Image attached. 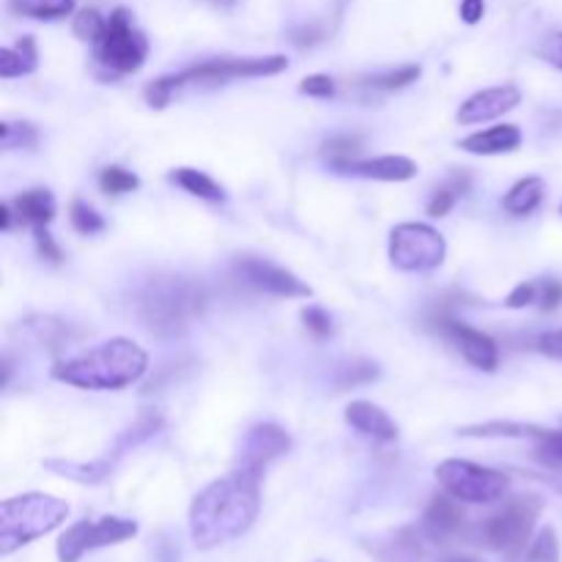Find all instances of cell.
Returning <instances> with one entry per match:
<instances>
[{
  "instance_id": "1",
  "label": "cell",
  "mask_w": 562,
  "mask_h": 562,
  "mask_svg": "<svg viewBox=\"0 0 562 562\" xmlns=\"http://www.w3.org/2000/svg\"><path fill=\"white\" fill-rule=\"evenodd\" d=\"M261 475L239 467L192 499L190 532L198 549L209 552L250 530L261 510Z\"/></svg>"
},
{
  "instance_id": "2",
  "label": "cell",
  "mask_w": 562,
  "mask_h": 562,
  "mask_svg": "<svg viewBox=\"0 0 562 562\" xmlns=\"http://www.w3.org/2000/svg\"><path fill=\"white\" fill-rule=\"evenodd\" d=\"M148 357L135 340L113 338L53 368L55 382L80 390H121L140 382Z\"/></svg>"
},
{
  "instance_id": "3",
  "label": "cell",
  "mask_w": 562,
  "mask_h": 562,
  "mask_svg": "<svg viewBox=\"0 0 562 562\" xmlns=\"http://www.w3.org/2000/svg\"><path fill=\"white\" fill-rule=\"evenodd\" d=\"M206 307V291L201 283L187 278H154L146 283L137 300V313L148 333L159 338H173L190 327Z\"/></svg>"
},
{
  "instance_id": "4",
  "label": "cell",
  "mask_w": 562,
  "mask_h": 562,
  "mask_svg": "<svg viewBox=\"0 0 562 562\" xmlns=\"http://www.w3.org/2000/svg\"><path fill=\"white\" fill-rule=\"evenodd\" d=\"M69 505L49 494H22L0 505V554H11L60 527Z\"/></svg>"
},
{
  "instance_id": "5",
  "label": "cell",
  "mask_w": 562,
  "mask_h": 562,
  "mask_svg": "<svg viewBox=\"0 0 562 562\" xmlns=\"http://www.w3.org/2000/svg\"><path fill=\"white\" fill-rule=\"evenodd\" d=\"M543 510V499L536 494H521V497L510 499L505 508L497 514L488 516L481 527V538L488 549L503 552L516 558V554L527 552L536 521Z\"/></svg>"
},
{
  "instance_id": "6",
  "label": "cell",
  "mask_w": 562,
  "mask_h": 562,
  "mask_svg": "<svg viewBox=\"0 0 562 562\" xmlns=\"http://www.w3.org/2000/svg\"><path fill=\"white\" fill-rule=\"evenodd\" d=\"M93 53L110 75H132L146 64L148 38L137 31L130 11L115 9L104 22L102 36L93 42Z\"/></svg>"
},
{
  "instance_id": "7",
  "label": "cell",
  "mask_w": 562,
  "mask_h": 562,
  "mask_svg": "<svg viewBox=\"0 0 562 562\" xmlns=\"http://www.w3.org/2000/svg\"><path fill=\"white\" fill-rule=\"evenodd\" d=\"M437 481L448 494L470 505H492L508 494V475L472 461L448 459L437 467Z\"/></svg>"
},
{
  "instance_id": "8",
  "label": "cell",
  "mask_w": 562,
  "mask_h": 562,
  "mask_svg": "<svg viewBox=\"0 0 562 562\" xmlns=\"http://www.w3.org/2000/svg\"><path fill=\"white\" fill-rule=\"evenodd\" d=\"M448 256L442 234L426 223H401L390 234V261L401 272H431Z\"/></svg>"
},
{
  "instance_id": "9",
  "label": "cell",
  "mask_w": 562,
  "mask_h": 562,
  "mask_svg": "<svg viewBox=\"0 0 562 562\" xmlns=\"http://www.w3.org/2000/svg\"><path fill=\"white\" fill-rule=\"evenodd\" d=\"M137 536V521L121 516H102V519H82L71 525L58 538V560L80 562L88 552L104 547H115Z\"/></svg>"
},
{
  "instance_id": "10",
  "label": "cell",
  "mask_w": 562,
  "mask_h": 562,
  "mask_svg": "<svg viewBox=\"0 0 562 562\" xmlns=\"http://www.w3.org/2000/svg\"><path fill=\"white\" fill-rule=\"evenodd\" d=\"M285 69H289L285 55H267V58H214L179 71L176 80H179V86H187V82H209L212 86V82L239 80V77H272Z\"/></svg>"
},
{
  "instance_id": "11",
  "label": "cell",
  "mask_w": 562,
  "mask_h": 562,
  "mask_svg": "<svg viewBox=\"0 0 562 562\" xmlns=\"http://www.w3.org/2000/svg\"><path fill=\"white\" fill-rule=\"evenodd\" d=\"M234 274L245 285H250L252 291H261V294L272 296H285V300H307L313 294L311 285L302 283L294 272L278 267V263H269L263 258L241 256L236 258Z\"/></svg>"
},
{
  "instance_id": "12",
  "label": "cell",
  "mask_w": 562,
  "mask_h": 562,
  "mask_svg": "<svg viewBox=\"0 0 562 562\" xmlns=\"http://www.w3.org/2000/svg\"><path fill=\"white\" fill-rule=\"evenodd\" d=\"M439 324H442V333L453 340L456 349L461 351V357L470 366L481 368V371H494L497 368V344L486 333H481V329L470 327L464 322H456V318H439Z\"/></svg>"
},
{
  "instance_id": "13",
  "label": "cell",
  "mask_w": 562,
  "mask_h": 562,
  "mask_svg": "<svg viewBox=\"0 0 562 562\" xmlns=\"http://www.w3.org/2000/svg\"><path fill=\"white\" fill-rule=\"evenodd\" d=\"M291 448V439L283 428L272 426V423H263V426H256L245 437L239 450V467L245 470L263 472L267 464H272L278 456H283L285 450Z\"/></svg>"
},
{
  "instance_id": "14",
  "label": "cell",
  "mask_w": 562,
  "mask_h": 562,
  "mask_svg": "<svg viewBox=\"0 0 562 562\" xmlns=\"http://www.w3.org/2000/svg\"><path fill=\"white\" fill-rule=\"evenodd\" d=\"M521 102V91L516 86H497L486 88V91L475 93L467 99L459 110V124H483V121H494L499 115L510 113L516 104Z\"/></svg>"
},
{
  "instance_id": "15",
  "label": "cell",
  "mask_w": 562,
  "mask_h": 562,
  "mask_svg": "<svg viewBox=\"0 0 562 562\" xmlns=\"http://www.w3.org/2000/svg\"><path fill=\"white\" fill-rule=\"evenodd\" d=\"M338 173L373 181H409L417 176V162H412L409 157H401V154H384V157L373 159H355L346 168H340Z\"/></svg>"
},
{
  "instance_id": "16",
  "label": "cell",
  "mask_w": 562,
  "mask_h": 562,
  "mask_svg": "<svg viewBox=\"0 0 562 562\" xmlns=\"http://www.w3.org/2000/svg\"><path fill=\"white\" fill-rule=\"evenodd\" d=\"M461 527H464V508H461V499H456L453 494H437L431 499V505L426 508L423 516V530L434 541H445V538L459 536Z\"/></svg>"
},
{
  "instance_id": "17",
  "label": "cell",
  "mask_w": 562,
  "mask_h": 562,
  "mask_svg": "<svg viewBox=\"0 0 562 562\" xmlns=\"http://www.w3.org/2000/svg\"><path fill=\"white\" fill-rule=\"evenodd\" d=\"M346 423L366 437L379 439V442H393L398 437V426L390 420L382 406L371 404V401H351L346 406Z\"/></svg>"
},
{
  "instance_id": "18",
  "label": "cell",
  "mask_w": 562,
  "mask_h": 562,
  "mask_svg": "<svg viewBox=\"0 0 562 562\" xmlns=\"http://www.w3.org/2000/svg\"><path fill=\"white\" fill-rule=\"evenodd\" d=\"M521 146V132L516 124H499L488 126V130L475 132V135L464 137L459 143V148L470 154H483V157H492V154H508L516 151Z\"/></svg>"
},
{
  "instance_id": "19",
  "label": "cell",
  "mask_w": 562,
  "mask_h": 562,
  "mask_svg": "<svg viewBox=\"0 0 562 562\" xmlns=\"http://www.w3.org/2000/svg\"><path fill=\"white\" fill-rule=\"evenodd\" d=\"M14 217L27 223L31 228H44L55 220V198L49 190H27L11 201Z\"/></svg>"
},
{
  "instance_id": "20",
  "label": "cell",
  "mask_w": 562,
  "mask_h": 562,
  "mask_svg": "<svg viewBox=\"0 0 562 562\" xmlns=\"http://www.w3.org/2000/svg\"><path fill=\"white\" fill-rule=\"evenodd\" d=\"M543 195H547V181L538 179V176H530V179H521L510 187L508 195L503 198V206L508 214L525 217V214H532L541 206Z\"/></svg>"
},
{
  "instance_id": "21",
  "label": "cell",
  "mask_w": 562,
  "mask_h": 562,
  "mask_svg": "<svg viewBox=\"0 0 562 562\" xmlns=\"http://www.w3.org/2000/svg\"><path fill=\"white\" fill-rule=\"evenodd\" d=\"M38 66V53H36V42L31 36L20 38L14 47H3L0 53V77H22V75H33Z\"/></svg>"
},
{
  "instance_id": "22",
  "label": "cell",
  "mask_w": 562,
  "mask_h": 562,
  "mask_svg": "<svg viewBox=\"0 0 562 562\" xmlns=\"http://www.w3.org/2000/svg\"><path fill=\"white\" fill-rule=\"evenodd\" d=\"M168 179L173 181V184H179L184 192H190V195L201 198V201H209V203L225 201L223 187H220L212 176L203 173V170L179 168V170H170Z\"/></svg>"
},
{
  "instance_id": "23",
  "label": "cell",
  "mask_w": 562,
  "mask_h": 562,
  "mask_svg": "<svg viewBox=\"0 0 562 562\" xmlns=\"http://www.w3.org/2000/svg\"><path fill=\"white\" fill-rule=\"evenodd\" d=\"M461 437H508V439H541L543 428L536 426H525V423H503V420H494V423H481V426H467L461 428Z\"/></svg>"
},
{
  "instance_id": "24",
  "label": "cell",
  "mask_w": 562,
  "mask_h": 562,
  "mask_svg": "<svg viewBox=\"0 0 562 562\" xmlns=\"http://www.w3.org/2000/svg\"><path fill=\"white\" fill-rule=\"evenodd\" d=\"M9 9L31 20H60L75 11V0H9Z\"/></svg>"
},
{
  "instance_id": "25",
  "label": "cell",
  "mask_w": 562,
  "mask_h": 562,
  "mask_svg": "<svg viewBox=\"0 0 562 562\" xmlns=\"http://www.w3.org/2000/svg\"><path fill=\"white\" fill-rule=\"evenodd\" d=\"M38 143L36 126L27 124V121H5L0 126V146L5 151H14V148H33Z\"/></svg>"
},
{
  "instance_id": "26",
  "label": "cell",
  "mask_w": 562,
  "mask_h": 562,
  "mask_svg": "<svg viewBox=\"0 0 562 562\" xmlns=\"http://www.w3.org/2000/svg\"><path fill=\"white\" fill-rule=\"evenodd\" d=\"M525 562H562L560 558V538L552 527H543L530 541L525 552Z\"/></svg>"
},
{
  "instance_id": "27",
  "label": "cell",
  "mask_w": 562,
  "mask_h": 562,
  "mask_svg": "<svg viewBox=\"0 0 562 562\" xmlns=\"http://www.w3.org/2000/svg\"><path fill=\"white\" fill-rule=\"evenodd\" d=\"M420 77V66H401V69L390 71V75H376L362 80V86L371 88V91H398V88H406L409 82H415Z\"/></svg>"
},
{
  "instance_id": "28",
  "label": "cell",
  "mask_w": 562,
  "mask_h": 562,
  "mask_svg": "<svg viewBox=\"0 0 562 562\" xmlns=\"http://www.w3.org/2000/svg\"><path fill=\"white\" fill-rule=\"evenodd\" d=\"M357 151H360V137H333L329 143H324V157L329 159L335 170L346 168L349 162H355Z\"/></svg>"
},
{
  "instance_id": "29",
  "label": "cell",
  "mask_w": 562,
  "mask_h": 562,
  "mask_svg": "<svg viewBox=\"0 0 562 562\" xmlns=\"http://www.w3.org/2000/svg\"><path fill=\"white\" fill-rule=\"evenodd\" d=\"M99 187H102L104 192H110V195H124V192H132L140 187V179H137L135 173H130V170L119 168V165H110V168H104L102 173H99Z\"/></svg>"
},
{
  "instance_id": "30",
  "label": "cell",
  "mask_w": 562,
  "mask_h": 562,
  "mask_svg": "<svg viewBox=\"0 0 562 562\" xmlns=\"http://www.w3.org/2000/svg\"><path fill=\"white\" fill-rule=\"evenodd\" d=\"M69 220H71V225H75V231H80V234H88V236L99 234V231L104 228L102 214H99L93 206H88L86 201H80V198H77V201H71Z\"/></svg>"
},
{
  "instance_id": "31",
  "label": "cell",
  "mask_w": 562,
  "mask_h": 562,
  "mask_svg": "<svg viewBox=\"0 0 562 562\" xmlns=\"http://www.w3.org/2000/svg\"><path fill=\"white\" fill-rule=\"evenodd\" d=\"M536 459L547 464L549 470L562 472V431H547L538 439Z\"/></svg>"
},
{
  "instance_id": "32",
  "label": "cell",
  "mask_w": 562,
  "mask_h": 562,
  "mask_svg": "<svg viewBox=\"0 0 562 562\" xmlns=\"http://www.w3.org/2000/svg\"><path fill=\"white\" fill-rule=\"evenodd\" d=\"M379 376V368L373 362H349L346 368H340V379H338V387L340 390H349L357 387V384H368Z\"/></svg>"
},
{
  "instance_id": "33",
  "label": "cell",
  "mask_w": 562,
  "mask_h": 562,
  "mask_svg": "<svg viewBox=\"0 0 562 562\" xmlns=\"http://www.w3.org/2000/svg\"><path fill=\"white\" fill-rule=\"evenodd\" d=\"M104 16L99 14L97 9H82L80 14L75 16V36L77 38H82V42H97L99 36H102V31H104Z\"/></svg>"
},
{
  "instance_id": "34",
  "label": "cell",
  "mask_w": 562,
  "mask_h": 562,
  "mask_svg": "<svg viewBox=\"0 0 562 562\" xmlns=\"http://www.w3.org/2000/svg\"><path fill=\"white\" fill-rule=\"evenodd\" d=\"M179 80H176V75H168V77H157L154 82H148L146 88V102L151 104V108L162 110L165 104L170 102V97H173L176 91H179Z\"/></svg>"
},
{
  "instance_id": "35",
  "label": "cell",
  "mask_w": 562,
  "mask_h": 562,
  "mask_svg": "<svg viewBox=\"0 0 562 562\" xmlns=\"http://www.w3.org/2000/svg\"><path fill=\"white\" fill-rule=\"evenodd\" d=\"M459 192H464V184H459V181L434 192L431 203H428V214H431V217H445V214L456 206V201H459Z\"/></svg>"
},
{
  "instance_id": "36",
  "label": "cell",
  "mask_w": 562,
  "mask_h": 562,
  "mask_svg": "<svg viewBox=\"0 0 562 562\" xmlns=\"http://www.w3.org/2000/svg\"><path fill=\"white\" fill-rule=\"evenodd\" d=\"M302 322H305L307 333L316 335L318 340L333 335V318H329V313L324 311V307H316V305L305 307V311H302Z\"/></svg>"
},
{
  "instance_id": "37",
  "label": "cell",
  "mask_w": 562,
  "mask_h": 562,
  "mask_svg": "<svg viewBox=\"0 0 562 562\" xmlns=\"http://www.w3.org/2000/svg\"><path fill=\"white\" fill-rule=\"evenodd\" d=\"M538 296H541V283H536V280H527V283H519L514 291H510L508 300H505V305L527 307V305H532V302H538Z\"/></svg>"
},
{
  "instance_id": "38",
  "label": "cell",
  "mask_w": 562,
  "mask_h": 562,
  "mask_svg": "<svg viewBox=\"0 0 562 562\" xmlns=\"http://www.w3.org/2000/svg\"><path fill=\"white\" fill-rule=\"evenodd\" d=\"M300 93L305 97H318V99H329L335 93V82L333 77L327 75H311L300 82Z\"/></svg>"
},
{
  "instance_id": "39",
  "label": "cell",
  "mask_w": 562,
  "mask_h": 562,
  "mask_svg": "<svg viewBox=\"0 0 562 562\" xmlns=\"http://www.w3.org/2000/svg\"><path fill=\"white\" fill-rule=\"evenodd\" d=\"M33 236H36L38 256L47 258V261H53V263H60L64 252H60V247L53 241V236H49L47 225H44V228H33Z\"/></svg>"
},
{
  "instance_id": "40",
  "label": "cell",
  "mask_w": 562,
  "mask_h": 562,
  "mask_svg": "<svg viewBox=\"0 0 562 562\" xmlns=\"http://www.w3.org/2000/svg\"><path fill=\"white\" fill-rule=\"evenodd\" d=\"M562 302V283L560 280H543L541 283V296H538V305L541 311H554Z\"/></svg>"
},
{
  "instance_id": "41",
  "label": "cell",
  "mask_w": 562,
  "mask_h": 562,
  "mask_svg": "<svg viewBox=\"0 0 562 562\" xmlns=\"http://www.w3.org/2000/svg\"><path fill=\"white\" fill-rule=\"evenodd\" d=\"M538 351L552 357V360H562V329L541 335V338H538Z\"/></svg>"
},
{
  "instance_id": "42",
  "label": "cell",
  "mask_w": 562,
  "mask_h": 562,
  "mask_svg": "<svg viewBox=\"0 0 562 562\" xmlns=\"http://www.w3.org/2000/svg\"><path fill=\"white\" fill-rule=\"evenodd\" d=\"M541 55L549 60V64L562 69V33H552V36H547V42H543L541 47Z\"/></svg>"
},
{
  "instance_id": "43",
  "label": "cell",
  "mask_w": 562,
  "mask_h": 562,
  "mask_svg": "<svg viewBox=\"0 0 562 562\" xmlns=\"http://www.w3.org/2000/svg\"><path fill=\"white\" fill-rule=\"evenodd\" d=\"M461 20L467 22V25H475V22L483 20V14H486V0H461Z\"/></svg>"
},
{
  "instance_id": "44",
  "label": "cell",
  "mask_w": 562,
  "mask_h": 562,
  "mask_svg": "<svg viewBox=\"0 0 562 562\" xmlns=\"http://www.w3.org/2000/svg\"><path fill=\"white\" fill-rule=\"evenodd\" d=\"M11 217H14V209H11V203H3V206H0V228L9 231Z\"/></svg>"
},
{
  "instance_id": "45",
  "label": "cell",
  "mask_w": 562,
  "mask_h": 562,
  "mask_svg": "<svg viewBox=\"0 0 562 562\" xmlns=\"http://www.w3.org/2000/svg\"><path fill=\"white\" fill-rule=\"evenodd\" d=\"M442 562H481V560H475V558H464V554H459V558H445Z\"/></svg>"
},
{
  "instance_id": "46",
  "label": "cell",
  "mask_w": 562,
  "mask_h": 562,
  "mask_svg": "<svg viewBox=\"0 0 562 562\" xmlns=\"http://www.w3.org/2000/svg\"><path fill=\"white\" fill-rule=\"evenodd\" d=\"M212 3H217V5H234L236 0H212Z\"/></svg>"
}]
</instances>
